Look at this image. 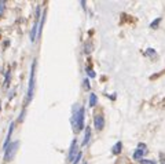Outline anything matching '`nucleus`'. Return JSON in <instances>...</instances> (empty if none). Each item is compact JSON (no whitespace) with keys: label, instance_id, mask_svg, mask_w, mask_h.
Returning a JSON list of instances; mask_svg holds the SVG:
<instances>
[{"label":"nucleus","instance_id":"12","mask_svg":"<svg viewBox=\"0 0 165 164\" xmlns=\"http://www.w3.org/2000/svg\"><path fill=\"white\" fill-rule=\"evenodd\" d=\"M10 79H11V70H7V72H6V79H4V84H3V87H4V88H7V87H8V84H10Z\"/></svg>","mask_w":165,"mask_h":164},{"label":"nucleus","instance_id":"17","mask_svg":"<svg viewBox=\"0 0 165 164\" xmlns=\"http://www.w3.org/2000/svg\"><path fill=\"white\" fill-rule=\"evenodd\" d=\"M6 11V1H0V17L4 14Z\"/></svg>","mask_w":165,"mask_h":164},{"label":"nucleus","instance_id":"2","mask_svg":"<svg viewBox=\"0 0 165 164\" xmlns=\"http://www.w3.org/2000/svg\"><path fill=\"white\" fill-rule=\"evenodd\" d=\"M36 84V59H33L30 68V76H29V83H28V91H26V105H29L33 99V92H35Z\"/></svg>","mask_w":165,"mask_h":164},{"label":"nucleus","instance_id":"16","mask_svg":"<svg viewBox=\"0 0 165 164\" xmlns=\"http://www.w3.org/2000/svg\"><path fill=\"white\" fill-rule=\"evenodd\" d=\"M83 86H84L85 90H89V88H91V83H89L88 77H85L84 80H83Z\"/></svg>","mask_w":165,"mask_h":164},{"label":"nucleus","instance_id":"20","mask_svg":"<svg viewBox=\"0 0 165 164\" xmlns=\"http://www.w3.org/2000/svg\"><path fill=\"white\" fill-rule=\"evenodd\" d=\"M25 113H26V109H23L22 112H21V114H19V117H18V123H21L23 120V117H25Z\"/></svg>","mask_w":165,"mask_h":164},{"label":"nucleus","instance_id":"11","mask_svg":"<svg viewBox=\"0 0 165 164\" xmlns=\"http://www.w3.org/2000/svg\"><path fill=\"white\" fill-rule=\"evenodd\" d=\"M121 151H123V142L118 141V142H116V143L113 145V148H112V153H113V155H120Z\"/></svg>","mask_w":165,"mask_h":164},{"label":"nucleus","instance_id":"14","mask_svg":"<svg viewBox=\"0 0 165 164\" xmlns=\"http://www.w3.org/2000/svg\"><path fill=\"white\" fill-rule=\"evenodd\" d=\"M81 157H83V152H79V153H77V156L74 157V160L72 161V164H79V163H80V160H81Z\"/></svg>","mask_w":165,"mask_h":164},{"label":"nucleus","instance_id":"9","mask_svg":"<svg viewBox=\"0 0 165 164\" xmlns=\"http://www.w3.org/2000/svg\"><path fill=\"white\" fill-rule=\"evenodd\" d=\"M85 132H84V138H83V142H81V146H87L89 143V139H91V128L89 127H85L84 128Z\"/></svg>","mask_w":165,"mask_h":164},{"label":"nucleus","instance_id":"23","mask_svg":"<svg viewBox=\"0 0 165 164\" xmlns=\"http://www.w3.org/2000/svg\"><path fill=\"white\" fill-rule=\"evenodd\" d=\"M14 94H15V90H13V91L10 92V95H8V98L11 99V98H14Z\"/></svg>","mask_w":165,"mask_h":164},{"label":"nucleus","instance_id":"22","mask_svg":"<svg viewBox=\"0 0 165 164\" xmlns=\"http://www.w3.org/2000/svg\"><path fill=\"white\" fill-rule=\"evenodd\" d=\"M80 4H81V7H83V10L85 11V10H87V9H85V6H87V3H85L84 0H81V1H80Z\"/></svg>","mask_w":165,"mask_h":164},{"label":"nucleus","instance_id":"18","mask_svg":"<svg viewBox=\"0 0 165 164\" xmlns=\"http://www.w3.org/2000/svg\"><path fill=\"white\" fill-rule=\"evenodd\" d=\"M146 55H149V57H156V50L154 48H147L146 50Z\"/></svg>","mask_w":165,"mask_h":164},{"label":"nucleus","instance_id":"25","mask_svg":"<svg viewBox=\"0 0 165 164\" xmlns=\"http://www.w3.org/2000/svg\"><path fill=\"white\" fill-rule=\"evenodd\" d=\"M0 109H1V104H0Z\"/></svg>","mask_w":165,"mask_h":164},{"label":"nucleus","instance_id":"19","mask_svg":"<svg viewBox=\"0 0 165 164\" xmlns=\"http://www.w3.org/2000/svg\"><path fill=\"white\" fill-rule=\"evenodd\" d=\"M140 164H157V163H156V161H153V160L142 159V160H140Z\"/></svg>","mask_w":165,"mask_h":164},{"label":"nucleus","instance_id":"5","mask_svg":"<svg viewBox=\"0 0 165 164\" xmlns=\"http://www.w3.org/2000/svg\"><path fill=\"white\" fill-rule=\"evenodd\" d=\"M147 153V148H146V145L144 143H139L138 145V149L135 151L134 153V159L135 160H142L143 156Z\"/></svg>","mask_w":165,"mask_h":164},{"label":"nucleus","instance_id":"13","mask_svg":"<svg viewBox=\"0 0 165 164\" xmlns=\"http://www.w3.org/2000/svg\"><path fill=\"white\" fill-rule=\"evenodd\" d=\"M85 73H87V75H88L89 77L91 79H94L95 76H96V73H95V70L92 68H89V66H87V68H85Z\"/></svg>","mask_w":165,"mask_h":164},{"label":"nucleus","instance_id":"24","mask_svg":"<svg viewBox=\"0 0 165 164\" xmlns=\"http://www.w3.org/2000/svg\"><path fill=\"white\" fill-rule=\"evenodd\" d=\"M81 164H87V163H85V161H83V163H81Z\"/></svg>","mask_w":165,"mask_h":164},{"label":"nucleus","instance_id":"6","mask_svg":"<svg viewBox=\"0 0 165 164\" xmlns=\"http://www.w3.org/2000/svg\"><path fill=\"white\" fill-rule=\"evenodd\" d=\"M94 126L95 130H98V131H102L105 128V117H103V114H95Z\"/></svg>","mask_w":165,"mask_h":164},{"label":"nucleus","instance_id":"8","mask_svg":"<svg viewBox=\"0 0 165 164\" xmlns=\"http://www.w3.org/2000/svg\"><path fill=\"white\" fill-rule=\"evenodd\" d=\"M14 127H15V123H11L10 124V127H8V132H7V137H6V139H4V143H3V148H7V146L10 145V143H11V135H13V132H14Z\"/></svg>","mask_w":165,"mask_h":164},{"label":"nucleus","instance_id":"21","mask_svg":"<svg viewBox=\"0 0 165 164\" xmlns=\"http://www.w3.org/2000/svg\"><path fill=\"white\" fill-rule=\"evenodd\" d=\"M160 22H161V18H157L156 21H154V22H152V23H150V28H157V26H158V23H160Z\"/></svg>","mask_w":165,"mask_h":164},{"label":"nucleus","instance_id":"26","mask_svg":"<svg viewBox=\"0 0 165 164\" xmlns=\"http://www.w3.org/2000/svg\"><path fill=\"white\" fill-rule=\"evenodd\" d=\"M164 164H165V163H164Z\"/></svg>","mask_w":165,"mask_h":164},{"label":"nucleus","instance_id":"7","mask_svg":"<svg viewBox=\"0 0 165 164\" xmlns=\"http://www.w3.org/2000/svg\"><path fill=\"white\" fill-rule=\"evenodd\" d=\"M39 23H40V19H35V23H33V28L30 31V41L35 43L36 39H37V33H39Z\"/></svg>","mask_w":165,"mask_h":164},{"label":"nucleus","instance_id":"10","mask_svg":"<svg viewBox=\"0 0 165 164\" xmlns=\"http://www.w3.org/2000/svg\"><path fill=\"white\" fill-rule=\"evenodd\" d=\"M96 104H98V97H96V94H94V92H91L88 97V106L89 108H95L96 106Z\"/></svg>","mask_w":165,"mask_h":164},{"label":"nucleus","instance_id":"15","mask_svg":"<svg viewBox=\"0 0 165 164\" xmlns=\"http://www.w3.org/2000/svg\"><path fill=\"white\" fill-rule=\"evenodd\" d=\"M92 44H91V41H88V43H85V54H89L91 51H92Z\"/></svg>","mask_w":165,"mask_h":164},{"label":"nucleus","instance_id":"1","mask_svg":"<svg viewBox=\"0 0 165 164\" xmlns=\"http://www.w3.org/2000/svg\"><path fill=\"white\" fill-rule=\"evenodd\" d=\"M72 127L74 132H80L81 130H84L85 126V109L84 106L74 105L73 110H72V119H70Z\"/></svg>","mask_w":165,"mask_h":164},{"label":"nucleus","instance_id":"4","mask_svg":"<svg viewBox=\"0 0 165 164\" xmlns=\"http://www.w3.org/2000/svg\"><path fill=\"white\" fill-rule=\"evenodd\" d=\"M79 152H80V151H79V142H77V139L74 138V139L72 141L70 146H69V152H67V156H66L67 161H73Z\"/></svg>","mask_w":165,"mask_h":164},{"label":"nucleus","instance_id":"3","mask_svg":"<svg viewBox=\"0 0 165 164\" xmlns=\"http://www.w3.org/2000/svg\"><path fill=\"white\" fill-rule=\"evenodd\" d=\"M18 148H19V141H13L7 148H6L4 149V157H3V160H4L6 163H8V161H11V160L14 159V156H15V153H17Z\"/></svg>","mask_w":165,"mask_h":164}]
</instances>
